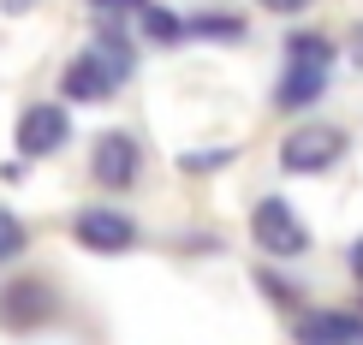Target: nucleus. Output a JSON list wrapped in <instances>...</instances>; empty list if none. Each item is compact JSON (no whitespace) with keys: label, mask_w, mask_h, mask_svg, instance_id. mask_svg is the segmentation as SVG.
Segmentation results:
<instances>
[{"label":"nucleus","mask_w":363,"mask_h":345,"mask_svg":"<svg viewBox=\"0 0 363 345\" xmlns=\"http://www.w3.org/2000/svg\"><path fill=\"white\" fill-rule=\"evenodd\" d=\"M18 250H24V220L12 208H0V262H12Z\"/></svg>","instance_id":"obj_12"},{"label":"nucleus","mask_w":363,"mask_h":345,"mask_svg":"<svg viewBox=\"0 0 363 345\" xmlns=\"http://www.w3.org/2000/svg\"><path fill=\"white\" fill-rule=\"evenodd\" d=\"M78 238L89 250H101V256H119V250L138 244V227H131L125 215H113V208H84L78 215Z\"/></svg>","instance_id":"obj_5"},{"label":"nucleus","mask_w":363,"mask_h":345,"mask_svg":"<svg viewBox=\"0 0 363 345\" xmlns=\"http://www.w3.org/2000/svg\"><path fill=\"white\" fill-rule=\"evenodd\" d=\"M340 155H345V131L340 125H322V119L298 125L292 137L280 143V167L286 173H328Z\"/></svg>","instance_id":"obj_1"},{"label":"nucleus","mask_w":363,"mask_h":345,"mask_svg":"<svg viewBox=\"0 0 363 345\" xmlns=\"http://www.w3.org/2000/svg\"><path fill=\"white\" fill-rule=\"evenodd\" d=\"M185 30H196V36H245V24H238V18H220V12H203V18H191Z\"/></svg>","instance_id":"obj_14"},{"label":"nucleus","mask_w":363,"mask_h":345,"mask_svg":"<svg viewBox=\"0 0 363 345\" xmlns=\"http://www.w3.org/2000/svg\"><path fill=\"white\" fill-rule=\"evenodd\" d=\"M298 345H363V322L334 316V310H315V316L298 322Z\"/></svg>","instance_id":"obj_6"},{"label":"nucleus","mask_w":363,"mask_h":345,"mask_svg":"<svg viewBox=\"0 0 363 345\" xmlns=\"http://www.w3.org/2000/svg\"><path fill=\"white\" fill-rule=\"evenodd\" d=\"M256 6H268V12H304V6H315V0H256Z\"/></svg>","instance_id":"obj_17"},{"label":"nucleus","mask_w":363,"mask_h":345,"mask_svg":"<svg viewBox=\"0 0 363 345\" xmlns=\"http://www.w3.org/2000/svg\"><path fill=\"white\" fill-rule=\"evenodd\" d=\"M352 54H357V66H363V24H357V36H352Z\"/></svg>","instance_id":"obj_20"},{"label":"nucleus","mask_w":363,"mask_h":345,"mask_svg":"<svg viewBox=\"0 0 363 345\" xmlns=\"http://www.w3.org/2000/svg\"><path fill=\"white\" fill-rule=\"evenodd\" d=\"M352 274L363 280V238H357V244H352Z\"/></svg>","instance_id":"obj_18"},{"label":"nucleus","mask_w":363,"mask_h":345,"mask_svg":"<svg viewBox=\"0 0 363 345\" xmlns=\"http://www.w3.org/2000/svg\"><path fill=\"white\" fill-rule=\"evenodd\" d=\"M138 18H143V30H149V36H155V42H173V36H185V24H179V18H167V12H161V6H143Z\"/></svg>","instance_id":"obj_13"},{"label":"nucleus","mask_w":363,"mask_h":345,"mask_svg":"<svg viewBox=\"0 0 363 345\" xmlns=\"http://www.w3.org/2000/svg\"><path fill=\"white\" fill-rule=\"evenodd\" d=\"M113 78H108V66H101L96 54H78L66 66V96H78V101H101V96H113Z\"/></svg>","instance_id":"obj_8"},{"label":"nucleus","mask_w":363,"mask_h":345,"mask_svg":"<svg viewBox=\"0 0 363 345\" xmlns=\"http://www.w3.org/2000/svg\"><path fill=\"white\" fill-rule=\"evenodd\" d=\"M0 6H6V12H30V6H36V0H0Z\"/></svg>","instance_id":"obj_19"},{"label":"nucleus","mask_w":363,"mask_h":345,"mask_svg":"<svg viewBox=\"0 0 363 345\" xmlns=\"http://www.w3.org/2000/svg\"><path fill=\"white\" fill-rule=\"evenodd\" d=\"M250 232H256V244H262L268 256H304V244H310L304 220L292 215V203H286V197H262V203H256Z\"/></svg>","instance_id":"obj_2"},{"label":"nucleus","mask_w":363,"mask_h":345,"mask_svg":"<svg viewBox=\"0 0 363 345\" xmlns=\"http://www.w3.org/2000/svg\"><path fill=\"white\" fill-rule=\"evenodd\" d=\"M286 54H292V60H310V66H328V60H334L328 36H310V30H298V36L286 42Z\"/></svg>","instance_id":"obj_11"},{"label":"nucleus","mask_w":363,"mask_h":345,"mask_svg":"<svg viewBox=\"0 0 363 345\" xmlns=\"http://www.w3.org/2000/svg\"><path fill=\"white\" fill-rule=\"evenodd\" d=\"M226 161H233V149H191L185 173H215V167H226Z\"/></svg>","instance_id":"obj_15"},{"label":"nucleus","mask_w":363,"mask_h":345,"mask_svg":"<svg viewBox=\"0 0 363 345\" xmlns=\"http://www.w3.org/2000/svg\"><path fill=\"white\" fill-rule=\"evenodd\" d=\"M0 316H6L12 327H24V316L42 322V316H48V292L30 286V280H24V286H6V292H0Z\"/></svg>","instance_id":"obj_9"},{"label":"nucleus","mask_w":363,"mask_h":345,"mask_svg":"<svg viewBox=\"0 0 363 345\" xmlns=\"http://www.w3.org/2000/svg\"><path fill=\"white\" fill-rule=\"evenodd\" d=\"M66 131H72V119H66V108H54V101H36V108L18 113V149L24 155H54V149L66 143Z\"/></svg>","instance_id":"obj_3"},{"label":"nucleus","mask_w":363,"mask_h":345,"mask_svg":"<svg viewBox=\"0 0 363 345\" xmlns=\"http://www.w3.org/2000/svg\"><path fill=\"white\" fill-rule=\"evenodd\" d=\"M149 0H89V12H101V18H125V12H143Z\"/></svg>","instance_id":"obj_16"},{"label":"nucleus","mask_w":363,"mask_h":345,"mask_svg":"<svg viewBox=\"0 0 363 345\" xmlns=\"http://www.w3.org/2000/svg\"><path fill=\"white\" fill-rule=\"evenodd\" d=\"M138 167H143V155H138V143H131L125 131H108V137L96 143V161H89L96 185H108V191H125L131 179H138Z\"/></svg>","instance_id":"obj_4"},{"label":"nucleus","mask_w":363,"mask_h":345,"mask_svg":"<svg viewBox=\"0 0 363 345\" xmlns=\"http://www.w3.org/2000/svg\"><path fill=\"white\" fill-rule=\"evenodd\" d=\"M322 89H328V66L292 60V72H286V84H280V108H315Z\"/></svg>","instance_id":"obj_7"},{"label":"nucleus","mask_w":363,"mask_h":345,"mask_svg":"<svg viewBox=\"0 0 363 345\" xmlns=\"http://www.w3.org/2000/svg\"><path fill=\"white\" fill-rule=\"evenodd\" d=\"M89 54H96L101 66H108V78H113V84H125V78H131V66H138V60H131V42H119L113 30H108V36H101Z\"/></svg>","instance_id":"obj_10"}]
</instances>
